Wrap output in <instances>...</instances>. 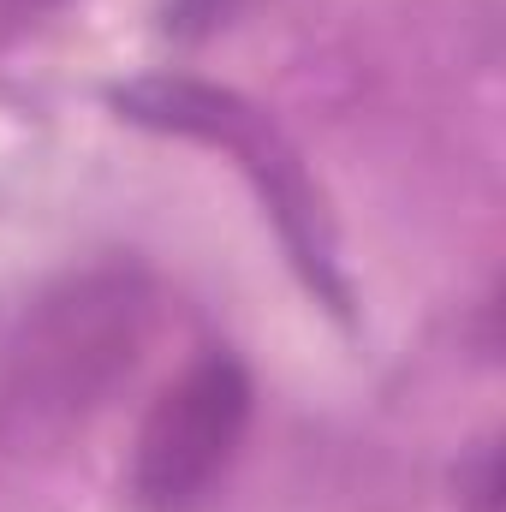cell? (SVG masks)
<instances>
[{"label": "cell", "mask_w": 506, "mask_h": 512, "mask_svg": "<svg viewBox=\"0 0 506 512\" xmlns=\"http://www.w3.org/2000/svg\"><path fill=\"white\" fill-rule=\"evenodd\" d=\"M239 12H245V0H167L161 6V30L179 36V42H203L221 24H233Z\"/></svg>", "instance_id": "3"}, {"label": "cell", "mask_w": 506, "mask_h": 512, "mask_svg": "<svg viewBox=\"0 0 506 512\" xmlns=\"http://www.w3.org/2000/svg\"><path fill=\"white\" fill-rule=\"evenodd\" d=\"M256 387L233 352H203L179 382L167 387L131 453V501L143 512H197L251 429Z\"/></svg>", "instance_id": "2"}, {"label": "cell", "mask_w": 506, "mask_h": 512, "mask_svg": "<svg viewBox=\"0 0 506 512\" xmlns=\"http://www.w3.org/2000/svg\"><path fill=\"white\" fill-rule=\"evenodd\" d=\"M155 292L137 268H96L36 304L12 346L6 399L30 423H72L131 376Z\"/></svg>", "instance_id": "1"}, {"label": "cell", "mask_w": 506, "mask_h": 512, "mask_svg": "<svg viewBox=\"0 0 506 512\" xmlns=\"http://www.w3.org/2000/svg\"><path fill=\"white\" fill-rule=\"evenodd\" d=\"M459 489H471V495H465V507H471V512H495V507H501V477H495V447H483V453H477V471H471V477L459 471Z\"/></svg>", "instance_id": "4"}, {"label": "cell", "mask_w": 506, "mask_h": 512, "mask_svg": "<svg viewBox=\"0 0 506 512\" xmlns=\"http://www.w3.org/2000/svg\"><path fill=\"white\" fill-rule=\"evenodd\" d=\"M48 6H60V0H0V24H24V18H42Z\"/></svg>", "instance_id": "5"}]
</instances>
